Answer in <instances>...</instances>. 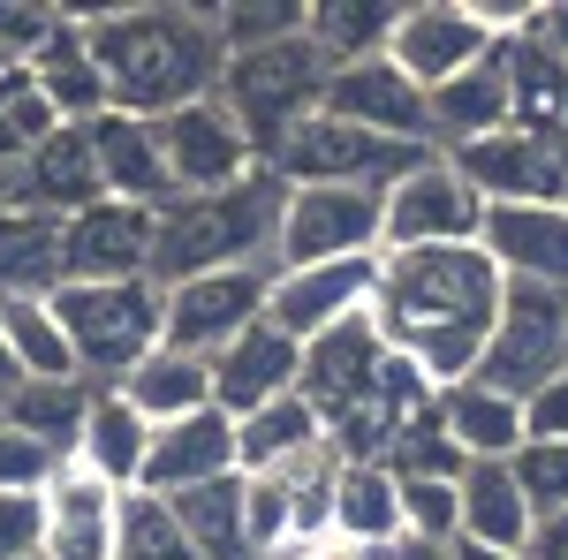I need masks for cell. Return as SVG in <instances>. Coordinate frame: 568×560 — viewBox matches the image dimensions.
I'll return each instance as SVG.
<instances>
[{
	"mask_svg": "<svg viewBox=\"0 0 568 560\" xmlns=\"http://www.w3.org/2000/svg\"><path fill=\"white\" fill-rule=\"evenodd\" d=\"M508 281L493 273L478 243H439V251H379L372 326L379 342L425 379L433 394L478 379L485 334L500 318Z\"/></svg>",
	"mask_w": 568,
	"mask_h": 560,
	"instance_id": "1",
	"label": "cell"
},
{
	"mask_svg": "<svg viewBox=\"0 0 568 560\" xmlns=\"http://www.w3.org/2000/svg\"><path fill=\"white\" fill-rule=\"evenodd\" d=\"M84 23L99 84L114 114L160 122L220 91L227 45H220V0H160V8H69Z\"/></svg>",
	"mask_w": 568,
	"mask_h": 560,
	"instance_id": "2",
	"label": "cell"
},
{
	"mask_svg": "<svg viewBox=\"0 0 568 560\" xmlns=\"http://www.w3.org/2000/svg\"><path fill=\"white\" fill-rule=\"evenodd\" d=\"M281 213H288V182L273 167L243 174L235 190L213 197H168L152 213V288H175L197 273H243V265L273 273Z\"/></svg>",
	"mask_w": 568,
	"mask_h": 560,
	"instance_id": "3",
	"label": "cell"
},
{
	"mask_svg": "<svg viewBox=\"0 0 568 560\" xmlns=\"http://www.w3.org/2000/svg\"><path fill=\"white\" fill-rule=\"evenodd\" d=\"M326 84H334V61L311 39H281V45H258V53H227L213 99L235 114V130L258 144V160H273L326 106Z\"/></svg>",
	"mask_w": 568,
	"mask_h": 560,
	"instance_id": "4",
	"label": "cell"
},
{
	"mask_svg": "<svg viewBox=\"0 0 568 560\" xmlns=\"http://www.w3.org/2000/svg\"><path fill=\"white\" fill-rule=\"evenodd\" d=\"M53 318L69 334V356H77L84 387H122L160 348V288L152 281H61Z\"/></svg>",
	"mask_w": 568,
	"mask_h": 560,
	"instance_id": "5",
	"label": "cell"
},
{
	"mask_svg": "<svg viewBox=\"0 0 568 560\" xmlns=\"http://www.w3.org/2000/svg\"><path fill=\"white\" fill-rule=\"evenodd\" d=\"M425 160H433L425 144H394V136L349 130V122H334V114H311L265 167L281 174V182H342V190H379V197H387L394 182L409 167H425Z\"/></svg>",
	"mask_w": 568,
	"mask_h": 560,
	"instance_id": "6",
	"label": "cell"
},
{
	"mask_svg": "<svg viewBox=\"0 0 568 560\" xmlns=\"http://www.w3.org/2000/svg\"><path fill=\"white\" fill-rule=\"evenodd\" d=\"M334 258H379V190H342V182H288V213L273 243V273Z\"/></svg>",
	"mask_w": 568,
	"mask_h": 560,
	"instance_id": "7",
	"label": "cell"
},
{
	"mask_svg": "<svg viewBox=\"0 0 568 560\" xmlns=\"http://www.w3.org/2000/svg\"><path fill=\"white\" fill-rule=\"evenodd\" d=\"M561 334H568V296H554V288H508L493 334H485L478 379L530 401L546 379H561Z\"/></svg>",
	"mask_w": 568,
	"mask_h": 560,
	"instance_id": "8",
	"label": "cell"
},
{
	"mask_svg": "<svg viewBox=\"0 0 568 560\" xmlns=\"http://www.w3.org/2000/svg\"><path fill=\"white\" fill-rule=\"evenodd\" d=\"M485 227V197L447 167V160H425L379 197V251H439V243H478Z\"/></svg>",
	"mask_w": 568,
	"mask_h": 560,
	"instance_id": "9",
	"label": "cell"
},
{
	"mask_svg": "<svg viewBox=\"0 0 568 560\" xmlns=\"http://www.w3.org/2000/svg\"><path fill=\"white\" fill-rule=\"evenodd\" d=\"M265 288H273L265 265H243V273H197V281L160 288V348L220 356L243 326L265 318Z\"/></svg>",
	"mask_w": 568,
	"mask_h": 560,
	"instance_id": "10",
	"label": "cell"
},
{
	"mask_svg": "<svg viewBox=\"0 0 568 560\" xmlns=\"http://www.w3.org/2000/svg\"><path fill=\"white\" fill-rule=\"evenodd\" d=\"M160 136V160H168V182L175 197H213V190H235L243 174H258V144L235 130V114L220 99H197V106H175L152 122Z\"/></svg>",
	"mask_w": 568,
	"mask_h": 560,
	"instance_id": "11",
	"label": "cell"
},
{
	"mask_svg": "<svg viewBox=\"0 0 568 560\" xmlns=\"http://www.w3.org/2000/svg\"><path fill=\"white\" fill-rule=\"evenodd\" d=\"M485 53H493V31L478 23L470 0H417V8H402V23H394V39H387V61L417 91L455 84L463 69H478Z\"/></svg>",
	"mask_w": 568,
	"mask_h": 560,
	"instance_id": "12",
	"label": "cell"
},
{
	"mask_svg": "<svg viewBox=\"0 0 568 560\" xmlns=\"http://www.w3.org/2000/svg\"><path fill=\"white\" fill-rule=\"evenodd\" d=\"M379 288V258H334V265H296V273H273L265 288V318L288 334V342H318L334 326H349L372 310Z\"/></svg>",
	"mask_w": 568,
	"mask_h": 560,
	"instance_id": "13",
	"label": "cell"
},
{
	"mask_svg": "<svg viewBox=\"0 0 568 560\" xmlns=\"http://www.w3.org/2000/svg\"><path fill=\"white\" fill-rule=\"evenodd\" d=\"M478 251L508 288L568 296V205H485Z\"/></svg>",
	"mask_w": 568,
	"mask_h": 560,
	"instance_id": "14",
	"label": "cell"
},
{
	"mask_svg": "<svg viewBox=\"0 0 568 560\" xmlns=\"http://www.w3.org/2000/svg\"><path fill=\"white\" fill-rule=\"evenodd\" d=\"M447 167L463 174L485 205H561V136L500 130L485 144H463Z\"/></svg>",
	"mask_w": 568,
	"mask_h": 560,
	"instance_id": "15",
	"label": "cell"
},
{
	"mask_svg": "<svg viewBox=\"0 0 568 560\" xmlns=\"http://www.w3.org/2000/svg\"><path fill=\"white\" fill-rule=\"evenodd\" d=\"M318 114H334V122H349V130H372V136L425 144V152H433L425 91L409 84L387 53H379V61H349V69H334V84H326V106H318Z\"/></svg>",
	"mask_w": 568,
	"mask_h": 560,
	"instance_id": "16",
	"label": "cell"
},
{
	"mask_svg": "<svg viewBox=\"0 0 568 560\" xmlns=\"http://www.w3.org/2000/svg\"><path fill=\"white\" fill-rule=\"evenodd\" d=\"M61 265L69 281H152V213L99 197L77 220H61Z\"/></svg>",
	"mask_w": 568,
	"mask_h": 560,
	"instance_id": "17",
	"label": "cell"
},
{
	"mask_svg": "<svg viewBox=\"0 0 568 560\" xmlns=\"http://www.w3.org/2000/svg\"><path fill=\"white\" fill-rule=\"evenodd\" d=\"M205 364H213V409L220 417H251L265 401L296 394V379H304V342H288L273 318H258V326H243Z\"/></svg>",
	"mask_w": 568,
	"mask_h": 560,
	"instance_id": "18",
	"label": "cell"
},
{
	"mask_svg": "<svg viewBox=\"0 0 568 560\" xmlns=\"http://www.w3.org/2000/svg\"><path fill=\"white\" fill-rule=\"evenodd\" d=\"M39 500H45V560H114V530H122L130 492L99 485L84 462H61Z\"/></svg>",
	"mask_w": 568,
	"mask_h": 560,
	"instance_id": "19",
	"label": "cell"
},
{
	"mask_svg": "<svg viewBox=\"0 0 568 560\" xmlns=\"http://www.w3.org/2000/svg\"><path fill=\"white\" fill-rule=\"evenodd\" d=\"M220 477H235V417L197 409L182 425L152 431V455H144V485L136 492L175 500V492H197V485H220Z\"/></svg>",
	"mask_w": 568,
	"mask_h": 560,
	"instance_id": "20",
	"label": "cell"
},
{
	"mask_svg": "<svg viewBox=\"0 0 568 560\" xmlns=\"http://www.w3.org/2000/svg\"><path fill=\"white\" fill-rule=\"evenodd\" d=\"M84 136H91V160H99V190H106V197L144 205V213H160V205L175 197L152 122H136V114H114V106H106L99 122H84Z\"/></svg>",
	"mask_w": 568,
	"mask_h": 560,
	"instance_id": "21",
	"label": "cell"
},
{
	"mask_svg": "<svg viewBox=\"0 0 568 560\" xmlns=\"http://www.w3.org/2000/svg\"><path fill=\"white\" fill-rule=\"evenodd\" d=\"M99 197H106V190H99V160H91L84 122H61V130L23 160V174H16V205H23V213H45V220H77L84 205H99Z\"/></svg>",
	"mask_w": 568,
	"mask_h": 560,
	"instance_id": "22",
	"label": "cell"
},
{
	"mask_svg": "<svg viewBox=\"0 0 568 560\" xmlns=\"http://www.w3.org/2000/svg\"><path fill=\"white\" fill-rule=\"evenodd\" d=\"M387 356L394 348L379 342V326H372V310H364V318H349V326L304 342V379H296V394H304L318 417H334L342 401H356V394L387 371Z\"/></svg>",
	"mask_w": 568,
	"mask_h": 560,
	"instance_id": "23",
	"label": "cell"
},
{
	"mask_svg": "<svg viewBox=\"0 0 568 560\" xmlns=\"http://www.w3.org/2000/svg\"><path fill=\"white\" fill-rule=\"evenodd\" d=\"M425 114H433V152L455 160L463 144H485V136L516 130L508 122V69H500V45L485 53L478 69H463L455 84L425 91Z\"/></svg>",
	"mask_w": 568,
	"mask_h": 560,
	"instance_id": "24",
	"label": "cell"
},
{
	"mask_svg": "<svg viewBox=\"0 0 568 560\" xmlns=\"http://www.w3.org/2000/svg\"><path fill=\"white\" fill-rule=\"evenodd\" d=\"M326 455V425L304 394H281L251 417H235V470L243 477H288Z\"/></svg>",
	"mask_w": 568,
	"mask_h": 560,
	"instance_id": "25",
	"label": "cell"
},
{
	"mask_svg": "<svg viewBox=\"0 0 568 560\" xmlns=\"http://www.w3.org/2000/svg\"><path fill=\"white\" fill-rule=\"evenodd\" d=\"M23 77H31V91H39L45 106L61 114V122H99L106 114V84H99V61H91L84 45V23L61 8V23L39 39V53L23 61Z\"/></svg>",
	"mask_w": 568,
	"mask_h": 560,
	"instance_id": "26",
	"label": "cell"
},
{
	"mask_svg": "<svg viewBox=\"0 0 568 560\" xmlns=\"http://www.w3.org/2000/svg\"><path fill=\"white\" fill-rule=\"evenodd\" d=\"M144 455H152V425H144L114 387H91V417H84V431H77V455H69V462H84V470L99 477V485H114V492H136V485H144Z\"/></svg>",
	"mask_w": 568,
	"mask_h": 560,
	"instance_id": "27",
	"label": "cell"
},
{
	"mask_svg": "<svg viewBox=\"0 0 568 560\" xmlns=\"http://www.w3.org/2000/svg\"><path fill=\"white\" fill-rule=\"evenodd\" d=\"M439 425L463 447V462H516V447H524V401L485 387V379H463V387L439 394Z\"/></svg>",
	"mask_w": 568,
	"mask_h": 560,
	"instance_id": "28",
	"label": "cell"
},
{
	"mask_svg": "<svg viewBox=\"0 0 568 560\" xmlns=\"http://www.w3.org/2000/svg\"><path fill=\"white\" fill-rule=\"evenodd\" d=\"M114 394H122L152 431L182 425V417L213 409V364H205V356H182V348H152V356H144Z\"/></svg>",
	"mask_w": 568,
	"mask_h": 560,
	"instance_id": "29",
	"label": "cell"
},
{
	"mask_svg": "<svg viewBox=\"0 0 568 560\" xmlns=\"http://www.w3.org/2000/svg\"><path fill=\"white\" fill-rule=\"evenodd\" d=\"M334 538L372 553L402 538V485L387 462H334Z\"/></svg>",
	"mask_w": 568,
	"mask_h": 560,
	"instance_id": "30",
	"label": "cell"
},
{
	"mask_svg": "<svg viewBox=\"0 0 568 560\" xmlns=\"http://www.w3.org/2000/svg\"><path fill=\"white\" fill-rule=\"evenodd\" d=\"M500 69H508V122L530 136H568V69L530 39L500 45Z\"/></svg>",
	"mask_w": 568,
	"mask_h": 560,
	"instance_id": "31",
	"label": "cell"
},
{
	"mask_svg": "<svg viewBox=\"0 0 568 560\" xmlns=\"http://www.w3.org/2000/svg\"><path fill=\"white\" fill-rule=\"evenodd\" d=\"M455 492H463V538L470 546H500V553H524L530 538V500L524 485H516V470L508 462H470V470L455 477Z\"/></svg>",
	"mask_w": 568,
	"mask_h": 560,
	"instance_id": "32",
	"label": "cell"
},
{
	"mask_svg": "<svg viewBox=\"0 0 568 560\" xmlns=\"http://www.w3.org/2000/svg\"><path fill=\"white\" fill-rule=\"evenodd\" d=\"M61 281H69V265H61V220L0 205V303L53 296Z\"/></svg>",
	"mask_w": 568,
	"mask_h": 560,
	"instance_id": "33",
	"label": "cell"
},
{
	"mask_svg": "<svg viewBox=\"0 0 568 560\" xmlns=\"http://www.w3.org/2000/svg\"><path fill=\"white\" fill-rule=\"evenodd\" d=\"M84 417H91V387H84V379H23V387L0 401V425L23 431V439H39L53 462L77 455Z\"/></svg>",
	"mask_w": 568,
	"mask_h": 560,
	"instance_id": "34",
	"label": "cell"
},
{
	"mask_svg": "<svg viewBox=\"0 0 568 560\" xmlns=\"http://www.w3.org/2000/svg\"><path fill=\"white\" fill-rule=\"evenodd\" d=\"M394 23H402L394 0H311L304 39L318 45L334 69H349V61H379V53H387Z\"/></svg>",
	"mask_w": 568,
	"mask_h": 560,
	"instance_id": "35",
	"label": "cell"
},
{
	"mask_svg": "<svg viewBox=\"0 0 568 560\" xmlns=\"http://www.w3.org/2000/svg\"><path fill=\"white\" fill-rule=\"evenodd\" d=\"M0 342L16 356L23 379H77V356H69V334L53 318V296H16L0 303Z\"/></svg>",
	"mask_w": 568,
	"mask_h": 560,
	"instance_id": "36",
	"label": "cell"
},
{
	"mask_svg": "<svg viewBox=\"0 0 568 560\" xmlns=\"http://www.w3.org/2000/svg\"><path fill=\"white\" fill-rule=\"evenodd\" d=\"M114 560H205V553L182 538V522H175L168 500L130 492V500H122V530H114Z\"/></svg>",
	"mask_w": 568,
	"mask_h": 560,
	"instance_id": "37",
	"label": "cell"
},
{
	"mask_svg": "<svg viewBox=\"0 0 568 560\" xmlns=\"http://www.w3.org/2000/svg\"><path fill=\"white\" fill-rule=\"evenodd\" d=\"M53 130H61V114H53L39 91H31V77H23V69H8V77H0V174H16Z\"/></svg>",
	"mask_w": 568,
	"mask_h": 560,
	"instance_id": "38",
	"label": "cell"
},
{
	"mask_svg": "<svg viewBox=\"0 0 568 560\" xmlns=\"http://www.w3.org/2000/svg\"><path fill=\"white\" fill-rule=\"evenodd\" d=\"M387 470L394 477H463V470H470V462H463V447H455V439H447V425H439V394L402 431H394Z\"/></svg>",
	"mask_w": 568,
	"mask_h": 560,
	"instance_id": "39",
	"label": "cell"
},
{
	"mask_svg": "<svg viewBox=\"0 0 568 560\" xmlns=\"http://www.w3.org/2000/svg\"><path fill=\"white\" fill-rule=\"evenodd\" d=\"M311 0H220V45L227 53H258V45L304 39Z\"/></svg>",
	"mask_w": 568,
	"mask_h": 560,
	"instance_id": "40",
	"label": "cell"
},
{
	"mask_svg": "<svg viewBox=\"0 0 568 560\" xmlns=\"http://www.w3.org/2000/svg\"><path fill=\"white\" fill-rule=\"evenodd\" d=\"M394 485H402V538H425V546H455L463 538L455 477H394Z\"/></svg>",
	"mask_w": 568,
	"mask_h": 560,
	"instance_id": "41",
	"label": "cell"
},
{
	"mask_svg": "<svg viewBox=\"0 0 568 560\" xmlns=\"http://www.w3.org/2000/svg\"><path fill=\"white\" fill-rule=\"evenodd\" d=\"M243 553L251 560L288 553V477H243Z\"/></svg>",
	"mask_w": 568,
	"mask_h": 560,
	"instance_id": "42",
	"label": "cell"
},
{
	"mask_svg": "<svg viewBox=\"0 0 568 560\" xmlns=\"http://www.w3.org/2000/svg\"><path fill=\"white\" fill-rule=\"evenodd\" d=\"M508 470L524 485L530 516H568V439H524Z\"/></svg>",
	"mask_w": 568,
	"mask_h": 560,
	"instance_id": "43",
	"label": "cell"
},
{
	"mask_svg": "<svg viewBox=\"0 0 568 560\" xmlns=\"http://www.w3.org/2000/svg\"><path fill=\"white\" fill-rule=\"evenodd\" d=\"M53 23H61V8H39V0H0V61H8V69H23Z\"/></svg>",
	"mask_w": 568,
	"mask_h": 560,
	"instance_id": "44",
	"label": "cell"
},
{
	"mask_svg": "<svg viewBox=\"0 0 568 560\" xmlns=\"http://www.w3.org/2000/svg\"><path fill=\"white\" fill-rule=\"evenodd\" d=\"M45 553V500L39 492H0V560Z\"/></svg>",
	"mask_w": 568,
	"mask_h": 560,
	"instance_id": "45",
	"label": "cell"
},
{
	"mask_svg": "<svg viewBox=\"0 0 568 560\" xmlns=\"http://www.w3.org/2000/svg\"><path fill=\"white\" fill-rule=\"evenodd\" d=\"M61 470L53 455H45L39 439H23V431L0 425V492H45V477Z\"/></svg>",
	"mask_w": 568,
	"mask_h": 560,
	"instance_id": "46",
	"label": "cell"
},
{
	"mask_svg": "<svg viewBox=\"0 0 568 560\" xmlns=\"http://www.w3.org/2000/svg\"><path fill=\"white\" fill-rule=\"evenodd\" d=\"M524 439H568V371L524 401Z\"/></svg>",
	"mask_w": 568,
	"mask_h": 560,
	"instance_id": "47",
	"label": "cell"
},
{
	"mask_svg": "<svg viewBox=\"0 0 568 560\" xmlns=\"http://www.w3.org/2000/svg\"><path fill=\"white\" fill-rule=\"evenodd\" d=\"M524 560H568V516H538L530 522Z\"/></svg>",
	"mask_w": 568,
	"mask_h": 560,
	"instance_id": "48",
	"label": "cell"
},
{
	"mask_svg": "<svg viewBox=\"0 0 568 560\" xmlns=\"http://www.w3.org/2000/svg\"><path fill=\"white\" fill-rule=\"evenodd\" d=\"M530 39L568 69V0H554V8H538V16H530Z\"/></svg>",
	"mask_w": 568,
	"mask_h": 560,
	"instance_id": "49",
	"label": "cell"
},
{
	"mask_svg": "<svg viewBox=\"0 0 568 560\" xmlns=\"http://www.w3.org/2000/svg\"><path fill=\"white\" fill-rule=\"evenodd\" d=\"M281 560H387V546L372 553V546H342V538H318V546H288Z\"/></svg>",
	"mask_w": 568,
	"mask_h": 560,
	"instance_id": "50",
	"label": "cell"
},
{
	"mask_svg": "<svg viewBox=\"0 0 568 560\" xmlns=\"http://www.w3.org/2000/svg\"><path fill=\"white\" fill-rule=\"evenodd\" d=\"M387 560H447V546H425V538H394Z\"/></svg>",
	"mask_w": 568,
	"mask_h": 560,
	"instance_id": "51",
	"label": "cell"
},
{
	"mask_svg": "<svg viewBox=\"0 0 568 560\" xmlns=\"http://www.w3.org/2000/svg\"><path fill=\"white\" fill-rule=\"evenodd\" d=\"M447 560H524V553H500V546H470V538H455Z\"/></svg>",
	"mask_w": 568,
	"mask_h": 560,
	"instance_id": "52",
	"label": "cell"
},
{
	"mask_svg": "<svg viewBox=\"0 0 568 560\" xmlns=\"http://www.w3.org/2000/svg\"><path fill=\"white\" fill-rule=\"evenodd\" d=\"M16 387H23V371H16V356H8V342H0V401H8Z\"/></svg>",
	"mask_w": 568,
	"mask_h": 560,
	"instance_id": "53",
	"label": "cell"
},
{
	"mask_svg": "<svg viewBox=\"0 0 568 560\" xmlns=\"http://www.w3.org/2000/svg\"><path fill=\"white\" fill-rule=\"evenodd\" d=\"M561 205H568V136H561Z\"/></svg>",
	"mask_w": 568,
	"mask_h": 560,
	"instance_id": "54",
	"label": "cell"
},
{
	"mask_svg": "<svg viewBox=\"0 0 568 560\" xmlns=\"http://www.w3.org/2000/svg\"><path fill=\"white\" fill-rule=\"evenodd\" d=\"M561 371H568V334H561Z\"/></svg>",
	"mask_w": 568,
	"mask_h": 560,
	"instance_id": "55",
	"label": "cell"
},
{
	"mask_svg": "<svg viewBox=\"0 0 568 560\" xmlns=\"http://www.w3.org/2000/svg\"><path fill=\"white\" fill-rule=\"evenodd\" d=\"M31 560H45V553H31Z\"/></svg>",
	"mask_w": 568,
	"mask_h": 560,
	"instance_id": "56",
	"label": "cell"
}]
</instances>
